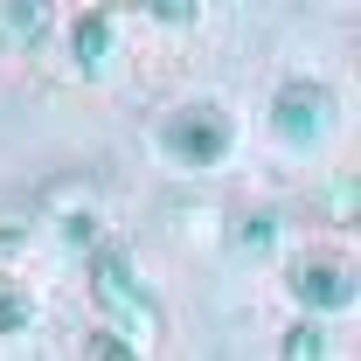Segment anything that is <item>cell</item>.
Instances as JSON below:
<instances>
[{"label": "cell", "mask_w": 361, "mask_h": 361, "mask_svg": "<svg viewBox=\"0 0 361 361\" xmlns=\"http://www.w3.org/2000/svg\"><path fill=\"white\" fill-rule=\"evenodd\" d=\"M90 299H97V313L111 319L104 334H118L133 355L146 348V341L167 334V319H160V306H153V292L133 278V257H126V250H104V243L90 250Z\"/></svg>", "instance_id": "6da1fadb"}, {"label": "cell", "mask_w": 361, "mask_h": 361, "mask_svg": "<svg viewBox=\"0 0 361 361\" xmlns=\"http://www.w3.org/2000/svg\"><path fill=\"white\" fill-rule=\"evenodd\" d=\"M160 139H167V153H174L180 167H216L236 133H229V111H223V104L202 97V104H180L174 118L160 126Z\"/></svg>", "instance_id": "7a4b0ae2"}, {"label": "cell", "mask_w": 361, "mask_h": 361, "mask_svg": "<svg viewBox=\"0 0 361 361\" xmlns=\"http://www.w3.org/2000/svg\"><path fill=\"white\" fill-rule=\"evenodd\" d=\"M271 126H278V139H292V146H319V139L334 133V90L306 84V77L278 84V97H271Z\"/></svg>", "instance_id": "3957f363"}, {"label": "cell", "mask_w": 361, "mask_h": 361, "mask_svg": "<svg viewBox=\"0 0 361 361\" xmlns=\"http://www.w3.org/2000/svg\"><path fill=\"white\" fill-rule=\"evenodd\" d=\"M285 285H292V299H299L306 313H341V306H355V271L341 264V257H299Z\"/></svg>", "instance_id": "277c9868"}, {"label": "cell", "mask_w": 361, "mask_h": 361, "mask_svg": "<svg viewBox=\"0 0 361 361\" xmlns=\"http://www.w3.org/2000/svg\"><path fill=\"white\" fill-rule=\"evenodd\" d=\"M111 35H118V21H111L104 7H90V14L70 21V56H77V70H84V77H97V70L111 63Z\"/></svg>", "instance_id": "5b68a950"}, {"label": "cell", "mask_w": 361, "mask_h": 361, "mask_svg": "<svg viewBox=\"0 0 361 361\" xmlns=\"http://www.w3.org/2000/svg\"><path fill=\"white\" fill-rule=\"evenodd\" d=\"M229 243H236L243 257H271V250H278V209H243L236 229H229Z\"/></svg>", "instance_id": "8992f818"}, {"label": "cell", "mask_w": 361, "mask_h": 361, "mask_svg": "<svg viewBox=\"0 0 361 361\" xmlns=\"http://www.w3.org/2000/svg\"><path fill=\"white\" fill-rule=\"evenodd\" d=\"M0 28H7V56H21V49L42 42L49 7H35V0H14V7H0Z\"/></svg>", "instance_id": "52a82bcc"}, {"label": "cell", "mask_w": 361, "mask_h": 361, "mask_svg": "<svg viewBox=\"0 0 361 361\" xmlns=\"http://www.w3.org/2000/svg\"><path fill=\"white\" fill-rule=\"evenodd\" d=\"M278 361H334V334H326L319 319H299V326L285 334V348H278Z\"/></svg>", "instance_id": "ba28073f"}, {"label": "cell", "mask_w": 361, "mask_h": 361, "mask_svg": "<svg viewBox=\"0 0 361 361\" xmlns=\"http://www.w3.org/2000/svg\"><path fill=\"white\" fill-rule=\"evenodd\" d=\"M28 319H35V299H28V285L0 271V334H21Z\"/></svg>", "instance_id": "9c48e42d"}, {"label": "cell", "mask_w": 361, "mask_h": 361, "mask_svg": "<svg viewBox=\"0 0 361 361\" xmlns=\"http://www.w3.org/2000/svg\"><path fill=\"white\" fill-rule=\"evenodd\" d=\"M319 209H326V223H355V180H334V188H326V195H319Z\"/></svg>", "instance_id": "30bf717a"}, {"label": "cell", "mask_w": 361, "mask_h": 361, "mask_svg": "<svg viewBox=\"0 0 361 361\" xmlns=\"http://www.w3.org/2000/svg\"><path fill=\"white\" fill-rule=\"evenodd\" d=\"M90 361H139L118 334H90Z\"/></svg>", "instance_id": "8fae6325"}, {"label": "cell", "mask_w": 361, "mask_h": 361, "mask_svg": "<svg viewBox=\"0 0 361 361\" xmlns=\"http://www.w3.org/2000/svg\"><path fill=\"white\" fill-rule=\"evenodd\" d=\"M0 56H7V28H0Z\"/></svg>", "instance_id": "7c38bea8"}]
</instances>
